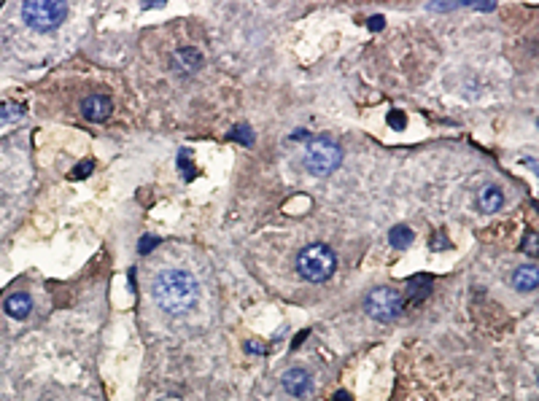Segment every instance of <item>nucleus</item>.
Masks as SVG:
<instances>
[{
    "mask_svg": "<svg viewBox=\"0 0 539 401\" xmlns=\"http://www.w3.org/2000/svg\"><path fill=\"white\" fill-rule=\"evenodd\" d=\"M389 124H391L394 129H405V124H408V116H405V113H399V111H391L389 113Z\"/></svg>",
    "mask_w": 539,
    "mask_h": 401,
    "instance_id": "nucleus-16",
    "label": "nucleus"
},
{
    "mask_svg": "<svg viewBox=\"0 0 539 401\" xmlns=\"http://www.w3.org/2000/svg\"><path fill=\"white\" fill-rule=\"evenodd\" d=\"M413 229L410 226H394L391 229V235H389V240H391L394 248H399V251H405V248H410L413 245Z\"/></svg>",
    "mask_w": 539,
    "mask_h": 401,
    "instance_id": "nucleus-13",
    "label": "nucleus"
},
{
    "mask_svg": "<svg viewBox=\"0 0 539 401\" xmlns=\"http://www.w3.org/2000/svg\"><path fill=\"white\" fill-rule=\"evenodd\" d=\"M523 248H526V251L531 248V254H537V242H534V235H528V240L523 242Z\"/></svg>",
    "mask_w": 539,
    "mask_h": 401,
    "instance_id": "nucleus-19",
    "label": "nucleus"
},
{
    "mask_svg": "<svg viewBox=\"0 0 539 401\" xmlns=\"http://www.w3.org/2000/svg\"><path fill=\"white\" fill-rule=\"evenodd\" d=\"M502 205H505V194H502L499 186H488L477 197V208L483 213H496V210H502Z\"/></svg>",
    "mask_w": 539,
    "mask_h": 401,
    "instance_id": "nucleus-11",
    "label": "nucleus"
},
{
    "mask_svg": "<svg viewBox=\"0 0 539 401\" xmlns=\"http://www.w3.org/2000/svg\"><path fill=\"white\" fill-rule=\"evenodd\" d=\"M280 388L289 393V396H294V399H302V396H308L313 388V377L308 374L305 369H289L283 372V377H280Z\"/></svg>",
    "mask_w": 539,
    "mask_h": 401,
    "instance_id": "nucleus-7",
    "label": "nucleus"
},
{
    "mask_svg": "<svg viewBox=\"0 0 539 401\" xmlns=\"http://www.w3.org/2000/svg\"><path fill=\"white\" fill-rule=\"evenodd\" d=\"M229 138H232V140H240V143H245V145L254 140V138H251V132H248V127H235Z\"/></svg>",
    "mask_w": 539,
    "mask_h": 401,
    "instance_id": "nucleus-15",
    "label": "nucleus"
},
{
    "mask_svg": "<svg viewBox=\"0 0 539 401\" xmlns=\"http://www.w3.org/2000/svg\"><path fill=\"white\" fill-rule=\"evenodd\" d=\"M114 113V100L108 95H89L82 100V116L86 121H105Z\"/></svg>",
    "mask_w": 539,
    "mask_h": 401,
    "instance_id": "nucleus-6",
    "label": "nucleus"
},
{
    "mask_svg": "<svg viewBox=\"0 0 539 401\" xmlns=\"http://www.w3.org/2000/svg\"><path fill=\"white\" fill-rule=\"evenodd\" d=\"M364 310H367V315H370L372 321L391 323L402 315V310H405V296H402L399 291L389 289V286H380V289L367 294Z\"/></svg>",
    "mask_w": 539,
    "mask_h": 401,
    "instance_id": "nucleus-5",
    "label": "nucleus"
},
{
    "mask_svg": "<svg viewBox=\"0 0 539 401\" xmlns=\"http://www.w3.org/2000/svg\"><path fill=\"white\" fill-rule=\"evenodd\" d=\"M335 401H351V396H348V393H337V396H335Z\"/></svg>",
    "mask_w": 539,
    "mask_h": 401,
    "instance_id": "nucleus-20",
    "label": "nucleus"
},
{
    "mask_svg": "<svg viewBox=\"0 0 539 401\" xmlns=\"http://www.w3.org/2000/svg\"><path fill=\"white\" fill-rule=\"evenodd\" d=\"M202 67V54L192 46H183L173 54V70L178 76H195L197 70Z\"/></svg>",
    "mask_w": 539,
    "mask_h": 401,
    "instance_id": "nucleus-8",
    "label": "nucleus"
},
{
    "mask_svg": "<svg viewBox=\"0 0 539 401\" xmlns=\"http://www.w3.org/2000/svg\"><path fill=\"white\" fill-rule=\"evenodd\" d=\"M154 245H157V237H146V240L141 242V254H148Z\"/></svg>",
    "mask_w": 539,
    "mask_h": 401,
    "instance_id": "nucleus-18",
    "label": "nucleus"
},
{
    "mask_svg": "<svg viewBox=\"0 0 539 401\" xmlns=\"http://www.w3.org/2000/svg\"><path fill=\"white\" fill-rule=\"evenodd\" d=\"M197 280L183 270H164L157 275L154 286H151V296L154 302L162 307L170 315H183L197 305Z\"/></svg>",
    "mask_w": 539,
    "mask_h": 401,
    "instance_id": "nucleus-1",
    "label": "nucleus"
},
{
    "mask_svg": "<svg viewBox=\"0 0 539 401\" xmlns=\"http://www.w3.org/2000/svg\"><path fill=\"white\" fill-rule=\"evenodd\" d=\"M343 162V148L332 138H313L305 151V170L313 176H332Z\"/></svg>",
    "mask_w": 539,
    "mask_h": 401,
    "instance_id": "nucleus-4",
    "label": "nucleus"
},
{
    "mask_svg": "<svg viewBox=\"0 0 539 401\" xmlns=\"http://www.w3.org/2000/svg\"><path fill=\"white\" fill-rule=\"evenodd\" d=\"M67 16V6L60 0H27L22 3V19L27 27L38 32H49L60 27Z\"/></svg>",
    "mask_w": 539,
    "mask_h": 401,
    "instance_id": "nucleus-3",
    "label": "nucleus"
},
{
    "mask_svg": "<svg viewBox=\"0 0 539 401\" xmlns=\"http://www.w3.org/2000/svg\"><path fill=\"white\" fill-rule=\"evenodd\" d=\"M92 170H95V162L86 159V162H82L79 167H73V173H70V176H73V178H86L89 173H92Z\"/></svg>",
    "mask_w": 539,
    "mask_h": 401,
    "instance_id": "nucleus-14",
    "label": "nucleus"
},
{
    "mask_svg": "<svg viewBox=\"0 0 539 401\" xmlns=\"http://www.w3.org/2000/svg\"><path fill=\"white\" fill-rule=\"evenodd\" d=\"M431 291V277L429 275H421V277H413L408 286V299H415V302H421L426 294Z\"/></svg>",
    "mask_w": 539,
    "mask_h": 401,
    "instance_id": "nucleus-12",
    "label": "nucleus"
},
{
    "mask_svg": "<svg viewBox=\"0 0 539 401\" xmlns=\"http://www.w3.org/2000/svg\"><path fill=\"white\" fill-rule=\"evenodd\" d=\"M3 310H6V315H11V318H27L30 315V310H33V299L27 296V294H11V296H6V302H3Z\"/></svg>",
    "mask_w": 539,
    "mask_h": 401,
    "instance_id": "nucleus-10",
    "label": "nucleus"
},
{
    "mask_svg": "<svg viewBox=\"0 0 539 401\" xmlns=\"http://www.w3.org/2000/svg\"><path fill=\"white\" fill-rule=\"evenodd\" d=\"M335 270H337V256L324 242H313L308 248H302L297 256V272L311 283H324L335 275Z\"/></svg>",
    "mask_w": 539,
    "mask_h": 401,
    "instance_id": "nucleus-2",
    "label": "nucleus"
},
{
    "mask_svg": "<svg viewBox=\"0 0 539 401\" xmlns=\"http://www.w3.org/2000/svg\"><path fill=\"white\" fill-rule=\"evenodd\" d=\"M383 25H386L383 16H370V19H367V27H370V30H383Z\"/></svg>",
    "mask_w": 539,
    "mask_h": 401,
    "instance_id": "nucleus-17",
    "label": "nucleus"
},
{
    "mask_svg": "<svg viewBox=\"0 0 539 401\" xmlns=\"http://www.w3.org/2000/svg\"><path fill=\"white\" fill-rule=\"evenodd\" d=\"M512 286L521 291V294H528V291H537L539 286V272L537 264H523L512 272Z\"/></svg>",
    "mask_w": 539,
    "mask_h": 401,
    "instance_id": "nucleus-9",
    "label": "nucleus"
}]
</instances>
